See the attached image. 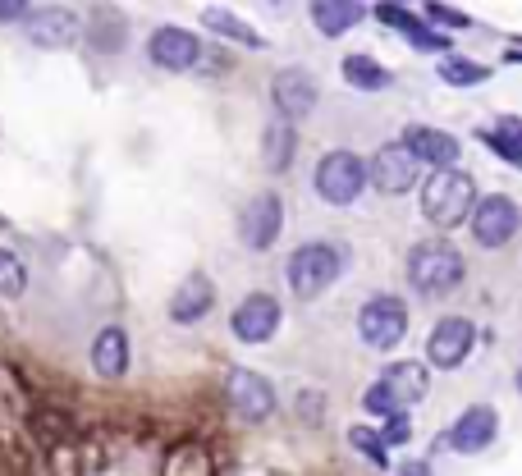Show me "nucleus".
Listing matches in <instances>:
<instances>
[{
    "label": "nucleus",
    "instance_id": "nucleus-10",
    "mask_svg": "<svg viewBox=\"0 0 522 476\" xmlns=\"http://www.w3.org/2000/svg\"><path fill=\"white\" fill-rule=\"evenodd\" d=\"M280 225H284V202L275 193H261L252 197L248 206H243V216H239V238H243V248L252 252H266L280 238Z\"/></svg>",
    "mask_w": 522,
    "mask_h": 476
},
{
    "label": "nucleus",
    "instance_id": "nucleus-25",
    "mask_svg": "<svg viewBox=\"0 0 522 476\" xmlns=\"http://www.w3.org/2000/svg\"><path fill=\"white\" fill-rule=\"evenodd\" d=\"M481 142H486V147H495V152H500L509 165L522 161V124L513 115H504L495 129H481Z\"/></svg>",
    "mask_w": 522,
    "mask_h": 476
},
{
    "label": "nucleus",
    "instance_id": "nucleus-14",
    "mask_svg": "<svg viewBox=\"0 0 522 476\" xmlns=\"http://www.w3.org/2000/svg\"><path fill=\"white\" fill-rule=\"evenodd\" d=\"M211 307H216V284H211L207 275H197V271L170 293V321H174V325L207 321Z\"/></svg>",
    "mask_w": 522,
    "mask_h": 476
},
{
    "label": "nucleus",
    "instance_id": "nucleus-32",
    "mask_svg": "<svg viewBox=\"0 0 522 476\" xmlns=\"http://www.w3.org/2000/svg\"><path fill=\"white\" fill-rule=\"evenodd\" d=\"M408 435H413V426H408V417H403V412L385 417V435H381V444H385V449H390V444H403V440H408Z\"/></svg>",
    "mask_w": 522,
    "mask_h": 476
},
{
    "label": "nucleus",
    "instance_id": "nucleus-29",
    "mask_svg": "<svg viewBox=\"0 0 522 476\" xmlns=\"http://www.w3.org/2000/svg\"><path fill=\"white\" fill-rule=\"evenodd\" d=\"M362 408H367L371 417H394V412H403L399 403H394V394L381 385V380H376V385H371V390L362 394Z\"/></svg>",
    "mask_w": 522,
    "mask_h": 476
},
{
    "label": "nucleus",
    "instance_id": "nucleus-1",
    "mask_svg": "<svg viewBox=\"0 0 522 476\" xmlns=\"http://www.w3.org/2000/svg\"><path fill=\"white\" fill-rule=\"evenodd\" d=\"M463 275H468V261H463V252H458L454 243L431 238V243L408 252V280H413V289L426 293V298L454 293L458 284H463Z\"/></svg>",
    "mask_w": 522,
    "mask_h": 476
},
{
    "label": "nucleus",
    "instance_id": "nucleus-27",
    "mask_svg": "<svg viewBox=\"0 0 522 476\" xmlns=\"http://www.w3.org/2000/svg\"><path fill=\"white\" fill-rule=\"evenodd\" d=\"M348 444H353V449H358V454L367 458V463H376V467L390 463V449H385L381 435L367 431V426H353V431H348Z\"/></svg>",
    "mask_w": 522,
    "mask_h": 476
},
{
    "label": "nucleus",
    "instance_id": "nucleus-17",
    "mask_svg": "<svg viewBox=\"0 0 522 476\" xmlns=\"http://www.w3.org/2000/svg\"><path fill=\"white\" fill-rule=\"evenodd\" d=\"M92 371L101 380H120L129 371V335L120 325H106L97 339H92Z\"/></svg>",
    "mask_w": 522,
    "mask_h": 476
},
{
    "label": "nucleus",
    "instance_id": "nucleus-3",
    "mask_svg": "<svg viewBox=\"0 0 522 476\" xmlns=\"http://www.w3.org/2000/svg\"><path fill=\"white\" fill-rule=\"evenodd\" d=\"M339 271H344V252L330 248V243H303V248L289 252V266H284V275H289V289H294V298H316V293H326L330 284L339 280Z\"/></svg>",
    "mask_w": 522,
    "mask_h": 476
},
{
    "label": "nucleus",
    "instance_id": "nucleus-30",
    "mask_svg": "<svg viewBox=\"0 0 522 476\" xmlns=\"http://www.w3.org/2000/svg\"><path fill=\"white\" fill-rule=\"evenodd\" d=\"M376 19L390 23V28H399V33H408L413 23H422V19H413V10H403V5H376Z\"/></svg>",
    "mask_w": 522,
    "mask_h": 476
},
{
    "label": "nucleus",
    "instance_id": "nucleus-21",
    "mask_svg": "<svg viewBox=\"0 0 522 476\" xmlns=\"http://www.w3.org/2000/svg\"><path fill=\"white\" fill-rule=\"evenodd\" d=\"M362 14L367 10H362L358 0H316L312 5L316 33H326V37H339V33H348V28H358Z\"/></svg>",
    "mask_w": 522,
    "mask_h": 476
},
{
    "label": "nucleus",
    "instance_id": "nucleus-9",
    "mask_svg": "<svg viewBox=\"0 0 522 476\" xmlns=\"http://www.w3.org/2000/svg\"><path fill=\"white\" fill-rule=\"evenodd\" d=\"M472 344H477V325L468 321V316H445V321L431 330V339H426V357H431V367H463L472 353Z\"/></svg>",
    "mask_w": 522,
    "mask_h": 476
},
{
    "label": "nucleus",
    "instance_id": "nucleus-16",
    "mask_svg": "<svg viewBox=\"0 0 522 476\" xmlns=\"http://www.w3.org/2000/svg\"><path fill=\"white\" fill-rule=\"evenodd\" d=\"M403 147L413 152L417 165H440V170H454L458 161V142L440 129H426V124H408L403 129Z\"/></svg>",
    "mask_w": 522,
    "mask_h": 476
},
{
    "label": "nucleus",
    "instance_id": "nucleus-23",
    "mask_svg": "<svg viewBox=\"0 0 522 476\" xmlns=\"http://www.w3.org/2000/svg\"><path fill=\"white\" fill-rule=\"evenodd\" d=\"M202 23H207L211 33L229 37V42L252 46V51H257V46H266V42H261V33H257V28H248V23H243L239 14H229V10H207V14H202Z\"/></svg>",
    "mask_w": 522,
    "mask_h": 476
},
{
    "label": "nucleus",
    "instance_id": "nucleus-19",
    "mask_svg": "<svg viewBox=\"0 0 522 476\" xmlns=\"http://www.w3.org/2000/svg\"><path fill=\"white\" fill-rule=\"evenodd\" d=\"M381 385L394 394V403H422L426 390H431V376H426L422 362H390V367L381 371Z\"/></svg>",
    "mask_w": 522,
    "mask_h": 476
},
{
    "label": "nucleus",
    "instance_id": "nucleus-11",
    "mask_svg": "<svg viewBox=\"0 0 522 476\" xmlns=\"http://www.w3.org/2000/svg\"><path fill=\"white\" fill-rule=\"evenodd\" d=\"M271 101H275V110H280L284 124L307 119L316 110V78L307 74V69H298V65L280 69V74L271 78Z\"/></svg>",
    "mask_w": 522,
    "mask_h": 476
},
{
    "label": "nucleus",
    "instance_id": "nucleus-6",
    "mask_svg": "<svg viewBox=\"0 0 522 476\" xmlns=\"http://www.w3.org/2000/svg\"><path fill=\"white\" fill-rule=\"evenodd\" d=\"M225 394H229V408L239 412L243 422H266L275 412V385L261 371L248 367H229L225 376Z\"/></svg>",
    "mask_w": 522,
    "mask_h": 476
},
{
    "label": "nucleus",
    "instance_id": "nucleus-24",
    "mask_svg": "<svg viewBox=\"0 0 522 476\" xmlns=\"http://www.w3.org/2000/svg\"><path fill=\"white\" fill-rule=\"evenodd\" d=\"M161 476H211V458L202 444H179L161 463Z\"/></svg>",
    "mask_w": 522,
    "mask_h": 476
},
{
    "label": "nucleus",
    "instance_id": "nucleus-8",
    "mask_svg": "<svg viewBox=\"0 0 522 476\" xmlns=\"http://www.w3.org/2000/svg\"><path fill=\"white\" fill-rule=\"evenodd\" d=\"M147 55H152V65L184 74V69L202 65L207 46H202V37H197V33H188V28H174V23H165V28H156V33L147 37Z\"/></svg>",
    "mask_w": 522,
    "mask_h": 476
},
{
    "label": "nucleus",
    "instance_id": "nucleus-20",
    "mask_svg": "<svg viewBox=\"0 0 522 476\" xmlns=\"http://www.w3.org/2000/svg\"><path fill=\"white\" fill-rule=\"evenodd\" d=\"M294 147H298V133L294 124H284L280 115L266 124V133H261V161H266V170L271 174H284L289 165H294Z\"/></svg>",
    "mask_w": 522,
    "mask_h": 476
},
{
    "label": "nucleus",
    "instance_id": "nucleus-35",
    "mask_svg": "<svg viewBox=\"0 0 522 476\" xmlns=\"http://www.w3.org/2000/svg\"><path fill=\"white\" fill-rule=\"evenodd\" d=\"M399 476H431V467H426V463H408Z\"/></svg>",
    "mask_w": 522,
    "mask_h": 476
},
{
    "label": "nucleus",
    "instance_id": "nucleus-15",
    "mask_svg": "<svg viewBox=\"0 0 522 476\" xmlns=\"http://www.w3.org/2000/svg\"><path fill=\"white\" fill-rule=\"evenodd\" d=\"M495 431H500V417H495V408H468L454 422V431L445 435V444L454 449V454H481V449L495 440Z\"/></svg>",
    "mask_w": 522,
    "mask_h": 476
},
{
    "label": "nucleus",
    "instance_id": "nucleus-18",
    "mask_svg": "<svg viewBox=\"0 0 522 476\" xmlns=\"http://www.w3.org/2000/svg\"><path fill=\"white\" fill-rule=\"evenodd\" d=\"M78 33H83V19L74 10H37L28 19V37L37 46H69L78 42Z\"/></svg>",
    "mask_w": 522,
    "mask_h": 476
},
{
    "label": "nucleus",
    "instance_id": "nucleus-5",
    "mask_svg": "<svg viewBox=\"0 0 522 476\" xmlns=\"http://www.w3.org/2000/svg\"><path fill=\"white\" fill-rule=\"evenodd\" d=\"M367 188V161L353 152H326L316 165V193L326 197L330 206H348L358 202V193Z\"/></svg>",
    "mask_w": 522,
    "mask_h": 476
},
{
    "label": "nucleus",
    "instance_id": "nucleus-34",
    "mask_svg": "<svg viewBox=\"0 0 522 476\" xmlns=\"http://www.w3.org/2000/svg\"><path fill=\"white\" fill-rule=\"evenodd\" d=\"M28 5L23 0H0V23H19V19H28Z\"/></svg>",
    "mask_w": 522,
    "mask_h": 476
},
{
    "label": "nucleus",
    "instance_id": "nucleus-33",
    "mask_svg": "<svg viewBox=\"0 0 522 476\" xmlns=\"http://www.w3.org/2000/svg\"><path fill=\"white\" fill-rule=\"evenodd\" d=\"M431 23H445V28H472V19L463 10H449V5H426Z\"/></svg>",
    "mask_w": 522,
    "mask_h": 476
},
{
    "label": "nucleus",
    "instance_id": "nucleus-2",
    "mask_svg": "<svg viewBox=\"0 0 522 476\" xmlns=\"http://www.w3.org/2000/svg\"><path fill=\"white\" fill-rule=\"evenodd\" d=\"M472 206H477V184H472V174L463 170H435L422 188V216L431 220L435 229H454L472 216Z\"/></svg>",
    "mask_w": 522,
    "mask_h": 476
},
{
    "label": "nucleus",
    "instance_id": "nucleus-12",
    "mask_svg": "<svg viewBox=\"0 0 522 476\" xmlns=\"http://www.w3.org/2000/svg\"><path fill=\"white\" fill-rule=\"evenodd\" d=\"M417 174H422V165L413 161V152H408L403 142H385L367 165V179L381 188V193H408V188L417 184Z\"/></svg>",
    "mask_w": 522,
    "mask_h": 476
},
{
    "label": "nucleus",
    "instance_id": "nucleus-4",
    "mask_svg": "<svg viewBox=\"0 0 522 476\" xmlns=\"http://www.w3.org/2000/svg\"><path fill=\"white\" fill-rule=\"evenodd\" d=\"M358 335H362V344L376 348V353L399 344V339L408 335V307H403V298H394V293L367 298L358 312Z\"/></svg>",
    "mask_w": 522,
    "mask_h": 476
},
{
    "label": "nucleus",
    "instance_id": "nucleus-13",
    "mask_svg": "<svg viewBox=\"0 0 522 476\" xmlns=\"http://www.w3.org/2000/svg\"><path fill=\"white\" fill-rule=\"evenodd\" d=\"M275 330H280V303H275L271 293L243 298L239 312H234V335H239L243 344H266Z\"/></svg>",
    "mask_w": 522,
    "mask_h": 476
},
{
    "label": "nucleus",
    "instance_id": "nucleus-7",
    "mask_svg": "<svg viewBox=\"0 0 522 476\" xmlns=\"http://www.w3.org/2000/svg\"><path fill=\"white\" fill-rule=\"evenodd\" d=\"M472 234H477L481 248H504L513 234H518V202L504 193H490V197H477L472 206Z\"/></svg>",
    "mask_w": 522,
    "mask_h": 476
},
{
    "label": "nucleus",
    "instance_id": "nucleus-22",
    "mask_svg": "<svg viewBox=\"0 0 522 476\" xmlns=\"http://www.w3.org/2000/svg\"><path fill=\"white\" fill-rule=\"evenodd\" d=\"M344 78L358 87V92H385V87H390V69H381L371 55H348Z\"/></svg>",
    "mask_w": 522,
    "mask_h": 476
},
{
    "label": "nucleus",
    "instance_id": "nucleus-28",
    "mask_svg": "<svg viewBox=\"0 0 522 476\" xmlns=\"http://www.w3.org/2000/svg\"><path fill=\"white\" fill-rule=\"evenodd\" d=\"M440 78H445V83H454V87H468V83H481V78H486V69L449 55V60H440Z\"/></svg>",
    "mask_w": 522,
    "mask_h": 476
},
{
    "label": "nucleus",
    "instance_id": "nucleus-31",
    "mask_svg": "<svg viewBox=\"0 0 522 476\" xmlns=\"http://www.w3.org/2000/svg\"><path fill=\"white\" fill-rule=\"evenodd\" d=\"M403 37H408L413 46H422V51H449V37L431 33V28H422V23H413V28H408Z\"/></svg>",
    "mask_w": 522,
    "mask_h": 476
},
{
    "label": "nucleus",
    "instance_id": "nucleus-26",
    "mask_svg": "<svg viewBox=\"0 0 522 476\" xmlns=\"http://www.w3.org/2000/svg\"><path fill=\"white\" fill-rule=\"evenodd\" d=\"M28 289V266L10 248H0V298H19Z\"/></svg>",
    "mask_w": 522,
    "mask_h": 476
}]
</instances>
